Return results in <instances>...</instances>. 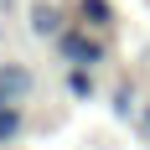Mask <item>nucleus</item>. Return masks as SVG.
<instances>
[{"instance_id":"3","label":"nucleus","mask_w":150,"mask_h":150,"mask_svg":"<svg viewBox=\"0 0 150 150\" xmlns=\"http://www.w3.org/2000/svg\"><path fill=\"white\" fill-rule=\"evenodd\" d=\"M62 52H67L73 62H98V57H104V52H98L93 42H83V36H67V42H62Z\"/></svg>"},{"instance_id":"1","label":"nucleus","mask_w":150,"mask_h":150,"mask_svg":"<svg viewBox=\"0 0 150 150\" xmlns=\"http://www.w3.org/2000/svg\"><path fill=\"white\" fill-rule=\"evenodd\" d=\"M0 88L11 93V98H21V93L31 88V73L21 67V62H5V67H0Z\"/></svg>"},{"instance_id":"4","label":"nucleus","mask_w":150,"mask_h":150,"mask_svg":"<svg viewBox=\"0 0 150 150\" xmlns=\"http://www.w3.org/2000/svg\"><path fill=\"white\" fill-rule=\"evenodd\" d=\"M31 31H36V36H52V31H57V11H52V5H36V11H31Z\"/></svg>"},{"instance_id":"7","label":"nucleus","mask_w":150,"mask_h":150,"mask_svg":"<svg viewBox=\"0 0 150 150\" xmlns=\"http://www.w3.org/2000/svg\"><path fill=\"white\" fill-rule=\"evenodd\" d=\"M0 104H11V93H5V88H0Z\"/></svg>"},{"instance_id":"6","label":"nucleus","mask_w":150,"mask_h":150,"mask_svg":"<svg viewBox=\"0 0 150 150\" xmlns=\"http://www.w3.org/2000/svg\"><path fill=\"white\" fill-rule=\"evenodd\" d=\"M67 88H73L78 98H88V93H93V83H88V78H83V73H73V83H67Z\"/></svg>"},{"instance_id":"2","label":"nucleus","mask_w":150,"mask_h":150,"mask_svg":"<svg viewBox=\"0 0 150 150\" xmlns=\"http://www.w3.org/2000/svg\"><path fill=\"white\" fill-rule=\"evenodd\" d=\"M16 135H21V109L11 98V104H0V145H11Z\"/></svg>"},{"instance_id":"5","label":"nucleus","mask_w":150,"mask_h":150,"mask_svg":"<svg viewBox=\"0 0 150 150\" xmlns=\"http://www.w3.org/2000/svg\"><path fill=\"white\" fill-rule=\"evenodd\" d=\"M83 16H88V21H109V5L104 0H83Z\"/></svg>"}]
</instances>
